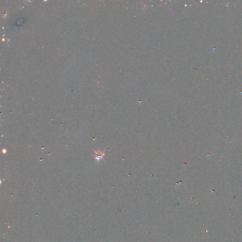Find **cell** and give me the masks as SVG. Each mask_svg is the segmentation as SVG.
I'll return each instance as SVG.
<instances>
[{
    "instance_id": "cell-1",
    "label": "cell",
    "mask_w": 242,
    "mask_h": 242,
    "mask_svg": "<svg viewBox=\"0 0 242 242\" xmlns=\"http://www.w3.org/2000/svg\"><path fill=\"white\" fill-rule=\"evenodd\" d=\"M94 151L95 153V159L96 160H97L98 161H99L100 159L103 158L104 156L105 155L104 152L103 151H100L99 150L98 151Z\"/></svg>"
},
{
    "instance_id": "cell-2",
    "label": "cell",
    "mask_w": 242,
    "mask_h": 242,
    "mask_svg": "<svg viewBox=\"0 0 242 242\" xmlns=\"http://www.w3.org/2000/svg\"><path fill=\"white\" fill-rule=\"evenodd\" d=\"M2 153H3V154H5V153H6V150L5 149H3L2 150Z\"/></svg>"
}]
</instances>
